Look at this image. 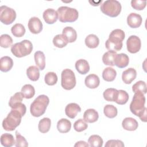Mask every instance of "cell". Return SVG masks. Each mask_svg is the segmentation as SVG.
Returning a JSON list of instances; mask_svg holds the SVG:
<instances>
[{
    "mask_svg": "<svg viewBox=\"0 0 147 147\" xmlns=\"http://www.w3.org/2000/svg\"><path fill=\"white\" fill-rule=\"evenodd\" d=\"M121 9L120 2L116 0H107L100 5L101 11L111 17H117L120 14Z\"/></svg>",
    "mask_w": 147,
    "mask_h": 147,
    "instance_id": "5",
    "label": "cell"
},
{
    "mask_svg": "<svg viewBox=\"0 0 147 147\" xmlns=\"http://www.w3.org/2000/svg\"><path fill=\"white\" fill-rule=\"evenodd\" d=\"M145 97L144 94L141 92L134 93L133 99L130 105L131 112L136 116L141 113L145 108Z\"/></svg>",
    "mask_w": 147,
    "mask_h": 147,
    "instance_id": "7",
    "label": "cell"
},
{
    "mask_svg": "<svg viewBox=\"0 0 147 147\" xmlns=\"http://www.w3.org/2000/svg\"><path fill=\"white\" fill-rule=\"evenodd\" d=\"M98 113L94 109H87L83 114V119L88 123L95 122L98 119Z\"/></svg>",
    "mask_w": 147,
    "mask_h": 147,
    "instance_id": "19",
    "label": "cell"
},
{
    "mask_svg": "<svg viewBox=\"0 0 147 147\" xmlns=\"http://www.w3.org/2000/svg\"><path fill=\"white\" fill-rule=\"evenodd\" d=\"M88 142L90 146L92 147H102L103 145V141L101 137L98 135H92L91 136L88 140Z\"/></svg>",
    "mask_w": 147,
    "mask_h": 147,
    "instance_id": "37",
    "label": "cell"
},
{
    "mask_svg": "<svg viewBox=\"0 0 147 147\" xmlns=\"http://www.w3.org/2000/svg\"><path fill=\"white\" fill-rule=\"evenodd\" d=\"M129 98V96L126 91L122 90H118L114 102L118 105H123L127 102Z\"/></svg>",
    "mask_w": 147,
    "mask_h": 147,
    "instance_id": "27",
    "label": "cell"
},
{
    "mask_svg": "<svg viewBox=\"0 0 147 147\" xmlns=\"http://www.w3.org/2000/svg\"><path fill=\"white\" fill-rule=\"evenodd\" d=\"M45 22L48 24H53L56 22L59 18V14L57 11L53 9H46L42 14Z\"/></svg>",
    "mask_w": 147,
    "mask_h": 147,
    "instance_id": "12",
    "label": "cell"
},
{
    "mask_svg": "<svg viewBox=\"0 0 147 147\" xmlns=\"http://www.w3.org/2000/svg\"><path fill=\"white\" fill-rule=\"evenodd\" d=\"M126 46L127 51L131 53H136L138 52L141 47V42L140 38L135 35L129 37L126 41Z\"/></svg>",
    "mask_w": 147,
    "mask_h": 147,
    "instance_id": "10",
    "label": "cell"
},
{
    "mask_svg": "<svg viewBox=\"0 0 147 147\" xmlns=\"http://www.w3.org/2000/svg\"><path fill=\"white\" fill-rule=\"evenodd\" d=\"M13 39L7 34H2L0 37V45L2 48H7L10 46H12Z\"/></svg>",
    "mask_w": 147,
    "mask_h": 147,
    "instance_id": "40",
    "label": "cell"
},
{
    "mask_svg": "<svg viewBox=\"0 0 147 147\" xmlns=\"http://www.w3.org/2000/svg\"><path fill=\"white\" fill-rule=\"evenodd\" d=\"M16 18V13L14 9L7 6L2 5L0 7V21L5 25L13 23Z\"/></svg>",
    "mask_w": 147,
    "mask_h": 147,
    "instance_id": "9",
    "label": "cell"
},
{
    "mask_svg": "<svg viewBox=\"0 0 147 147\" xmlns=\"http://www.w3.org/2000/svg\"><path fill=\"white\" fill-rule=\"evenodd\" d=\"M137 71L133 68H129L122 72V79L124 83L130 84L136 78Z\"/></svg>",
    "mask_w": 147,
    "mask_h": 147,
    "instance_id": "15",
    "label": "cell"
},
{
    "mask_svg": "<svg viewBox=\"0 0 147 147\" xmlns=\"http://www.w3.org/2000/svg\"><path fill=\"white\" fill-rule=\"evenodd\" d=\"M23 97L26 99H30L33 98L35 94V90L34 87L29 84L24 85L21 91Z\"/></svg>",
    "mask_w": 147,
    "mask_h": 147,
    "instance_id": "31",
    "label": "cell"
},
{
    "mask_svg": "<svg viewBox=\"0 0 147 147\" xmlns=\"http://www.w3.org/2000/svg\"><path fill=\"white\" fill-rule=\"evenodd\" d=\"M124 146L123 142L119 140H110L105 145V147H123Z\"/></svg>",
    "mask_w": 147,
    "mask_h": 147,
    "instance_id": "45",
    "label": "cell"
},
{
    "mask_svg": "<svg viewBox=\"0 0 147 147\" xmlns=\"http://www.w3.org/2000/svg\"><path fill=\"white\" fill-rule=\"evenodd\" d=\"M22 117V113L16 109H11L7 117L3 120L2 127L6 131H13L20 125Z\"/></svg>",
    "mask_w": 147,
    "mask_h": 147,
    "instance_id": "3",
    "label": "cell"
},
{
    "mask_svg": "<svg viewBox=\"0 0 147 147\" xmlns=\"http://www.w3.org/2000/svg\"><path fill=\"white\" fill-rule=\"evenodd\" d=\"M89 144H87V142H86L85 141H78L77 142L75 145H74V146L76 147V146H89Z\"/></svg>",
    "mask_w": 147,
    "mask_h": 147,
    "instance_id": "47",
    "label": "cell"
},
{
    "mask_svg": "<svg viewBox=\"0 0 147 147\" xmlns=\"http://www.w3.org/2000/svg\"><path fill=\"white\" fill-rule=\"evenodd\" d=\"M87 127L88 125L83 119H79L76 121L74 124V128L78 132H81L86 130Z\"/></svg>",
    "mask_w": 147,
    "mask_h": 147,
    "instance_id": "43",
    "label": "cell"
},
{
    "mask_svg": "<svg viewBox=\"0 0 147 147\" xmlns=\"http://www.w3.org/2000/svg\"><path fill=\"white\" fill-rule=\"evenodd\" d=\"M51 126V121L49 118H44L39 121L38 128L42 133H46L49 131Z\"/></svg>",
    "mask_w": 147,
    "mask_h": 147,
    "instance_id": "32",
    "label": "cell"
},
{
    "mask_svg": "<svg viewBox=\"0 0 147 147\" xmlns=\"http://www.w3.org/2000/svg\"><path fill=\"white\" fill-rule=\"evenodd\" d=\"M62 34L64 36L68 42H74L77 38V33L76 30L71 26L64 28L62 32Z\"/></svg>",
    "mask_w": 147,
    "mask_h": 147,
    "instance_id": "22",
    "label": "cell"
},
{
    "mask_svg": "<svg viewBox=\"0 0 147 147\" xmlns=\"http://www.w3.org/2000/svg\"><path fill=\"white\" fill-rule=\"evenodd\" d=\"M13 65V61L9 56H3L0 59V69L1 71L6 72L10 71Z\"/></svg>",
    "mask_w": 147,
    "mask_h": 147,
    "instance_id": "21",
    "label": "cell"
},
{
    "mask_svg": "<svg viewBox=\"0 0 147 147\" xmlns=\"http://www.w3.org/2000/svg\"><path fill=\"white\" fill-rule=\"evenodd\" d=\"M75 68L79 74L85 75L90 71V65L86 60L79 59L75 63Z\"/></svg>",
    "mask_w": 147,
    "mask_h": 147,
    "instance_id": "20",
    "label": "cell"
},
{
    "mask_svg": "<svg viewBox=\"0 0 147 147\" xmlns=\"http://www.w3.org/2000/svg\"><path fill=\"white\" fill-rule=\"evenodd\" d=\"M117 53L114 51H109L105 53L102 56L103 63L107 65L114 66V60L117 55Z\"/></svg>",
    "mask_w": 147,
    "mask_h": 147,
    "instance_id": "24",
    "label": "cell"
},
{
    "mask_svg": "<svg viewBox=\"0 0 147 147\" xmlns=\"http://www.w3.org/2000/svg\"><path fill=\"white\" fill-rule=\"evenodd\" d=\"M68 43L67 40L64 37L63 34H57L53 38V45L59 48H63L65 47Z\"/></svg>",
    "mask_w": 147,
    "mask_h": 147,
    "instance_id": "33",
    "label": "cell"
},
{
    "mask_svg": "<svg viewBox=\"0 0 147 147\" xmlns=\"http://www.w3.org/2000/svg\"><path fill=\"white\" fill-rule=\"evenodd\" d=\"M85 44L89 48H95L99 44V38L94 34H90L88 35L85 38Z\"/></svg>",
    "mask_w": 147,
    "mask_h": 147,
    "instance_id": "26",
    "label": "cell"
},
{
    "mask_svg": "<svg viewBox=\"0 0 147 147\" xmlns=\"http://www.w3.org/2000/svg\"><path fill=\"white\" fill-rule=\"evenodd\" d=\"M23 95L21 92H16L12 96H11L9 102V105L11 108H13L15 105L21 103L23 99Z\"/></svg>",
    "mask_w": 147,
    "mask_h": 147,
    "instance_id": "41",
    "label": "cell"
},
{
    "mask_svg": "<svg viewBox=\"0 0 147 147\" xmlns=\"http://www.w3.org/2000/svg\"><path fill=\"white\" fill-rule=\"evenodd\" d=\"M16 147H27L28 146V142L25 138L20 134L17 131H16Z\"/></svg>",
    "mask_w": 147,
    "mask_h": 147,
    "instance_id": "42",
    "label": "cell"
},
{
    "mask_svg": "<svg viewBox=\"0 0 147 147\" xmlns=\"http://www.w3.org/2000/svg\"><path fill=\"white\" fill-rule=\"evenodd\" d=\"M118 90L113 88H107L103 92V95L104 99L109 102H114Z\"/></svg>",
    "mask_w": 147,
    "mask_h": 147,
    "instance_id": "35",
    "label": "cell"
},
{
    "mask_svg": "<svg viewBox=\"0 0 147 147\" xmlns=\"http://www.w3.org/2000/svg\"><path fill=\"white\" fill-rule=\"evenodd\" d=\"M80 111V107L75 103H69L66 106L65 108V113L66 115L71 119L75 118L78 113Z\"/></svg>",
    "mask_w": 147,
    "mask_h": 147,
    "instance_id": "14",
    "label": "cell"
},
{
    "mask_svg": "<svg viewBox=\"0 0 147 147\" xmlns=\"http://www.w3.org/2000/svg\"><path fill=\"white\" fill-rule=\"evenodd\" d=\"M103 112L105 115L109 118L115 117L118 113L117 107L112 105H106L104 107Z\"/></svg>",
    "mask_w": 147,
    "mask_h": 147,
    "instance_id": "36",
    "label": "cell"
},
{
    "mask_svg": "<svg viewBox=\"0 0 147 147\" xmlns=\"http://www.w3.org/2000/svg\"><path fill=\"white\" fill-rule=\"evenodd\" d=\"M117 76L116 71L111 67L106 68L102 72V78L106 82L113 81Z\"/></svg>",
    "mask_w": 147,
    "mask_h": 147,
    "instance_id": "30",
    "label": "cell"
},
{
    "mask_svg": "<svg viewBox=\"0 0 147 147\" xmlns=\"http://www.w3.org/2000/svg\"><path fill=\"white\" fill-rule=\"evenodd\" d=\"M44 80L48 86H53L57 82V76L53 72H49L45 74Z\"/></svg>",
    "mask_w": 147,
    "mask_h": 147,
    "instance_id": "39",
    "label": "cell"
},
{
    "mask_svg": "<svg viewBox=\"0 0 147 147\" xmlns=\"http://www.w3.org/2000/svg\"><path fill=\"white\" fill-rule=\"evenodd\" d=\"M1 143L5 147H11L15 145L16 141L12 134L4 133L1 136Z\"/></svg>",
    "mask_w": 147,
    "mask_h": 147,
    "instance_id": "28",
    "label": "cell"
},
{
    "mask_svg": "<svg viewBox=\"0 0 147 147\" xmlns=\"http://www.w3.org/2000/svg\"><path fill=\"white\" fill-rule=\"evenodd\" d=\"M84 83L88 88L94 89L99 86L100 84V79L96 75L90 74L86 77Z\"/></svg>",
    "mask_w": 147,
    "mask_h": 147,
    "instance_id": "16",
    "label": "cell"
},
{
    "mask_svg": "<svg viewBox=\"0 0 147 147\" xmlns=\"http://www.w3.org/2000/svg\"><path fill=\"white\" fill-rule=\"evenodd\" d=\"M11 32L13 35L16 37H21L25 33V28L21 24H16L11 28Z\"/></svg>",
    "mask_w": 147,
    "mask_h": 147,
    "instance_id": "34",
    "label": "cell"
},
{
    "mask_svg": "<svg viewBox=\"0 0 147 147\" xmlns=\"http://www.w3.org/2000/svg\"><path fill=\"white\" fill-rule=\"evenodd\" d=\"M71 123L67 119L62 118L57 122V129L61 133H68L71 130Z\"/></svg>",
    "mask_w": 147,
    "mask_h": 147,
    "instance_id": "23",
    "label": "cell"
},
{
    "mask_svg": "<svg viewBox=\"0 0 147 147\" xmlns=\"http://www.w3.org/2000/svg\"><path fill=\"white\" fill-rule=\"evenodd\" d=\"M129 62V56L125 53L117 54L114 60V65L119 68H123L127 66Z\"/></svg>",
    "mask_w": 147,
    "mask_h": 147,
    "instance_id": "17",
    "label": "cell"
},
{
    "mask_svg": "<svg viewBox=\"0 0 147 147\" xmlns=\"http://www.w3.org/2000/svg\"><path fill=\"white\" fill-rule=\"evenodd\" d=\"M33 49L32 43L28 40H24L11 47V53L17 57H22L29 55Z\"/></svg>",
    "mask_w": 147,
    "mask_h": 147,
    "instance_id": "4",
    "label": "cell"
},
{
    "mask_svg": "<svg viewBox=\"0 0 147 147\" xmlns=\"http://www.w3.org/2000/svg\"><path fill=\"white\" fill-rule=\"evenodd\" d=\"M122 126L125 130L134 131L138 128V123L134 118L131 117H126L122 121Z\"/></svg>",
    "mask_w": 147,
    "mask_h": 147,
    "instance_id": "18",
    "label": "cell"
},
{
    "mask_svg": "<svg viewBox=\"0 0 147 147\" xmlns=\"http://www.w3.org/2000/svg\"><path fill=\"white\" fill-rule=\"evenodd\" d=\"M34 61L36 65L40 70H43L45 67V56L42 51H37L34 55Z\"/></svg>",
    "mask_w": 147,
    "mask_h": 147,
    "instance_id": "25",
    "label": "cell"
},
{
    "mask_svg": "<svg viewBox=\"0 0 147 147\" xmlns=\"http://www.w3.org/2000/svg\"><path fill=\"white\" fill-rule=\"evenodd\" d=\"M61 87L66 90H70L73 89L76 83V78L74 72L70 69H64L61 75Z\"/></svg>",
    "mask_w": 147,
    "mask_h": 147,
    "instance_id": "8",
    "label": "cell"
},
{
    "mask_svg": "<svg viewBox=\"0 0 147 147\" xmlns=\"http://www.w3.org/2000/svg\"><path fill=\"white\" fill-rule=\"evenodd\" d=\"M142 18L141 16L136 13H130L127 17V25L131 28H137L142 24Z\"/></svg>",
    "mask_w": 147,
    "mask_h": 147,
    "instance_id": "13",
    "label": "cell"
},
{
    "mask_svg": "<svg viewBox=\"0 0 147 147\" xmlns=\"http://www.w3.org/2000/svg\"><path fill=\"white\" fill-rule=\"evenodd\" d=\"M131 5L135 10H142L146 7V1L142 0H132L131 1Z\"/></svg>",
    "mask_w": 147,
    "mask_h": 147,
    "instance_id": "44",
    "label": "cell"
},
{
    "mask_svg": "<svg viewBox=\"0 0 147 147\" xmlns=\"http://www.w3.org/2000/svg\"><path fill=\"white\" fill-rule=\"evenodd\" d=\"M28 26L29 30L33 34H38L42 30V23L36 17H33L29 19Z\"/></svg>",
    "mask_w": 147,
    "mask_h": 147,
    "instance_id": "11",
    "label": "cell"
},
{
    "mask_svg": "<svg viewBox=\"0 0 147 147\" xmlns=\"http://www.w3.org/2000/svg\"><path fill=\"white\" fill-rule=\"evenodd\" d=\"M59 20L61 22H73L79 17L78 11L68 6H60L57 9Z\"/></svg>",
    "mask_w": 147,
    "mask_h": 147,
    "instance_id": "6",
    "label": "cell"
},
{
    "mask_svg": "<svg viewBox=\"0 0 147 147\" xmlns=\"http://www.w3.org/2000/svg\"><path fill=\"white\" fill-rule=\"evenodd\" d=\"M133 91L136 93L138 92H141L144 94L146 93V83L142 80H140L136 82L132 86Z\"/></svg>",
    "mask_w": 147,
    "mask_h": 147,
    "instance_id": "38",
    "label": "cell"
},
{
    "mask_svg": "<svg viewBox=\"0 0 147 147\" xmlns=\"http://www.w3.org/2000/svg\"><path fill=\"white\" fill-rule=\"evenodd\" d=\"M26 75L28 78L32 81H37L40 77L39 69L37 66L32 65L26 69Z\"/></svg>",
    "mask_w": 147,
    "mask_h": 147,
    "instance_id": "29",
    "label": "cell"
},
{
    "mask_svg": "<svg viewBox=\"0 0 147 147\" xmlns=\"http://www.w3.org/2000/svg\"><path fill=\"white\" fill-rule=\"evenodd\" d=\"M125 37V32L119 29L113 30L105 42L106 48L109 51H119L123 46V40Z\"/></svg>",
    "mask_w": 147,
    "mask_h": 147,
    "instance_id": "1",
    "label": "cell"
},
{
    "mask_svg": "<svg viewBox=\"0 0 147 147\" xmlns=\"http://www.w3.org/2000/svg\"><path fill=\"white\" fill-rule=\"evenodd\" d=\"M49 103V98L45 95L38 96L31 103L30 111L31 114L35 117H39L43 115Z\"/></svg>",
    "mask_w": 147,
    "mask_h": 147,
    "instance_id": "2",
    "label": "cell"
},
{
    "mask_svg": "<svg viewBox=\"0 0 147 147\" xmlns=\"http://www.w3.org/2000/svg\"><path fill=\"white\" fill-rule=\"evenodd\" d=\"M146 110H147V109L145 107L144 110L141 112V113L138 116V117H139L140 119L142 122H146L147 121V119H146Z\"/></svg>",
    "mask_w": 147,
    "mask_h": 147,
    "instance_id": "46",
    "label": "cell"
}]
</instances>
